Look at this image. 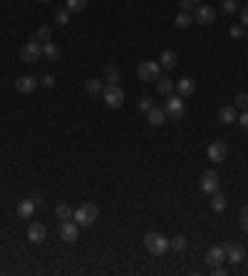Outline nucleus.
I'll return each mask as SVG.
<instances>
[{"label": "nucleus", "instance_id": "nucleus-37", "mask_svg": "<svg viewBox=\"0 0 248 276\" xmlns=\"http://www.w3.org/2000/svg\"><path fill=\"white\" fill-rule=\"evenodd\" d=\"M241 229H243V232H248V207H243V209H241Z\"/></svg>", "mask_w": 248, "mask_h": 276}, {"label": "nucleus", "instance_id": "nucleus-26", "mask_svg": "<svg viewBox=\"0 0 248 276\" xmlns=\"http://www.w3.org/2000/svg\"><path fill=\"white\" fill-rule=\"evenodd\" d=\"M211 209H214V212H223V209H226V197H223V194L214 192V199H211Z\"/></svg>", "mask_w": 248, "mask_h": 276}, {"label": "nucleus", "instance_id": "nucleus-10", "mask_svg": "<svg viewBox=\"0 0 248 276\" xmlns=\"http://www.w3.org/2000/svg\"><path fill=\"white\" fill-rule=\"evenodd\" d=\"M45 237H47V229H45V224H40V221H32L30 226H28V239H30L32 244H42V242H45Z\"/></svg>", "mask_w": 248, "mask_h": 276}, {"label": "nucleus", "instance_id": "nucleus-2", "mask_svg": "<svg viewBox=\"0 0 248 276\" xmlns=\"http://www.w3.org/2000/svg\"><path fill=\"white\" fill-rule=\"evenodd\" d=\"M144 249H147L152 256H161V254H166V249H169V239H164V237L156 234V232H147V234H144Z\"/></svg>", "mask_w": 248, "mask_h": 276}, {"label": "nucleus", "instance_id": "nucleus-28", "mask_svg": "<svg viewBox=\"0 0 248 276\" xmlns=\"http://www.w3.org/2000/svg\"><path fill=\"white\" fill-rule=\"evenodd\" d=\"M70 15H72V13H70L67 8H60V10L55 13V23H57V25H67V23H70Z\"/></svg>", "mask_w": 248, "mask_h": 276}, {"label": "nucleus", "instance_id": "nucleus-14", "mask_svg": "<svg viewBox=\"0 0 248 276\" xmlns=\"http://www.w3.org/2000/svg\"><path fill=\"white\" fill-rule=\"evenodd\" d=\"M174 90L179 92V97H189V95L196 92V82H194L191 77H181V80L174 85Z\"/></svg>", "mask_w": 248, "mask_h": 276}, {"label": "nucleus", "instance_id": "nucleus-11", "mask_svg": "<svg viewBox=\"0 0 248 276\" xmlns=\"http://www.w3.org/2000/svg\"><path fill=\"white\" fill-rule=\"evenodd\" d=\"M40 85V80H35L32 75H23V77H18L15 80V90L23 92V95H30V92H35V87Z\"/></svg>", "mask_w": 248, "mask_h": 276}, {"label": "nucleus", "instance_id": "nucleus-9", "mask_svg": "<svg viewBox=\"0 0 248 276\" xmlns=\"http://www.w3.org/2000/svg\"><path fill=\"white\" fill-rule=\"evenodd\" d=\"M60 237L65 239V242H70V244L77 242V237H80V224H77V221H70V219L62 221L60 224Z\"/></svg>", "mask_w": 248, "mask_h": 276}, {"label": "nucleus", "instance_id": "nucleus-4", "mask_svg": "<svg viewBox=\"0 0 248 276\" xmlns=\"http://www.w3.org/2000/svg\"><path fill=\"white\" fill-rule=\"evenodd\" d=\"M164 112H166V117H171V120L184 117V97H179V95H166Z\"/></svg>", "mask_w": 248, "mask_h": 276}, {"label": "nucleus", "instance_id": "nucleus-24", "mask_svg": "<svg viewBox=\"0 0 248 276\" xmlns=\"http://www.w3.org/2000/svg\"><path fill=\"white\" fill-rule=\"evenodd\" d=\"M55 214H57V219H60V221H67V219H72V214H75V212H72V207H70V204L60 202V204L55 207Z\"/></svg>", "mask_w": 248, "mask_h": 276}, {"label": "nucleus", "instance_id": "nucleus-35", "mask_svg": "<svg viewBox=\"0 0 248 276\" xmlns=\"http://www.w3.org/2000/svg\"><path fill=\"white\" fill-rule=\"evenodd\" d=\"M40 85H42V87H52V85H55V77H52V75H42V77H40Z\"/></svg>", "mask_w": 248, "mask_h": 276}, {"label": "nucleus", "instance_id": "nucleus-18", "mask_svg": "<svg viewBox=\"0 0 248 276\" xmlns=\"http://www.w3.org/2000/svg\"><path fill=\"white\" fill-rule=\"evenodd\" d=\"M85 92L92 95V97L102 95V92H104V80H99V77H90V80H85Z\"/></svg>", "mask_w": 248, "mask_h": 276}, {"label": "nucleus", "instance_id": "nucleus-41", "mask_svg": "<svg viewBox=\"0 0 248 276\" xmlns=\"http://www.w3.org/2000/svg\"><path fill=\"white\" fill-rule=\"evenodd\" d=\"M191 3H194V5H201V3H204V0H191Z\"/></svg>", "mask_w": 248, "mask_h": 276}, {"label": "nucleus", "instance_id": "nucleus-43", "mask_svg": "<svg viewBox=\"0 0 248 276\" xmlns=\"http://www.w3.org/2000/svg\"><path fill=\"white\" fill-rule=\"evenodd\" d=\"M42 3H50V0H42Z\"/></svg>", "mask_w": 248, "mask_h": 276}, {"label": "nucleus", "instance_id": "nucleus-15", "mask_svg": "<svg viewBox=\"0 0 248 276\" xmlns=\"http://www.w3.org/2000/svg\"><path fill=\"white\" fill-rule=\"evenodd\" d=\"M223 249H226V259H228L231 264H241V261H243V246L223 244Z\"/></svg>", "mask_w": 248, "mask_h": 276}, {"label": "nucleus", "instance_id": "nucleus-29", "mask_svg": "<svg viewBox=\"0 0 248 276\" xmlns=\"http://www.w3.org/2000/svg\"><path fill=\"white\" fill-rule=\"evenodd\" d=\"M137 107H139L142 112H149V110L154 107V100H152L149 95H144V97H139V102H137Z\"/></svg>", "mask_w": 248, "mask_h": 276}, {"label": "nucleus", "instance_id": "nucleus-22", "mask_svg": "<svg viewBox=\"0 0 248 276\" xmlns=\"http://www.w3.org/2000/svg\"><path fill=\"white\" fill-rule=\"evenodd\" d=\"M104 80H107V85H117L122 77H119V67L117 65H107L104 67Z\"/></svg>", "mask_w": 248, "mask_h": 276}, {"label": "nucleus", "instance_id": "nucleus-8", "mask_svg": "<svg viewBox=\"0 0 248 276\" xmlns=\"http://www.w3.org/2000/svg\"><path fill=\"white\" fill-rule=\"evenodd\" d=\"M199 187H201V192H204V194H214V192H218V174L214 172V169L204 172V174H201Z\"/></svg>", "mask_w": 248, "mask_h": 276}, {"label": "nucleus", "instance_id": "nucleus-32", "mask_svg": "<svg viewBox=\"0 0 248 276\" xmlns=\"http://www.w3.org/2000/svg\"><path fill=\"white\" fill-rule=\"evenodd\" d=\"M236 110H241V112H246L248 110V95L246 92H241V95H236V105H233Z\"/></svg>", "mask_w": 248, "mask_h": 276}, {"label": "nucleus", "instance_id": "nucleus-16", "mask_svg": "<svg viewBox=\"0 0 248 276\" xmlns=\"http://www.w3.org/2000/svg\"><path fill=\"white\" fill-rule=\"evenodd\" d=\"M147 122L152 124V127H161V124L166 122V112H164V107H152V110L147 112Z\"/></svg>", "mask_w": 248, "mask_h": 276}, {"label": "nucleus", "instance_id": "nucleus-12", "mask_svg": "<svg viewBox=\"0 0 248 276\" xmlns=\"http://www.w3.org/2000/svg\"><path fill=\"white\" fill-rule=\"evenodd\" d=\"M209 159H211V162H223V159H226V157H228V147H226V142H221V140H218V142H214V145H211V147H209Z\"/></svg>", "mask_w": 248, "mask_h": 276}, {"label": "nucleus", "instance_id": "nucleus-31", "mask_svg": "<svg viewBox=\"0 0 248 276\" xmlns=\"http://www.w3.org/2000/svg\"><path fill=\"white\" fill-rule=\"evenodd\" d=\"M169 249H174V251H184L186 249V239L179 234V237H174L171 242H169Z\"/></svg>", "mask_w": 248, "mask_h": 276}, {"label": "nucleus", "instance_id": "nucleus-36", "mask_svg": "<svg viewBox=\"0 0 248 276\" xmlns=\"http://www.w3.org/2000/svg\"><path fill=\"white\" fill-rule=\"evenodd\" d=\"M236 122L241 124V129H246V132H248V110H246V112H241V115H238V120H236Z\"/></svg>", "mask_w": 248, "mask_h": 276}, {"label": "nucleus", "instance_id": "nucleus-6", "mask_svg": "<svg viewBox=\"0 0 248 276\" xmlns=\"http://www.w3.org/2000/svg\"><path fill=\"white\" fill-rule=\"evenodd\" d=\"M102 97H104V105H107V107H122L124 105V90L119 87V85H109V87H104Z\"/></svg>", "mask_w": 248, "mask_h": 276}, {"label": "nucleus", "instance_id": "nucleus-5", "mask_svg": "<svg viewBox=\"0 0 248 276\" xmlns=\"http://www.w3.org/2000/svg\"><path fill=\"white\" fill-rule=\"evenodd\" d=\"M137 75H139V80H144V82H149V80H159V75H161V65L154 60H144L139 67H137Z\"/></svg>", "mask_w": 248, "mask_h": 276}, {"label": "nucleus", "instance_id": "nucleus-30", "mask_svg": "<svg viewBox=\"0 0 248 276\" xmlns=\"http://www.w3.org/2000/svg\"><path fill=\"white\" fill-rule=\"evenodd\" d=\"M221 10L228 13V15L236 13V10H238V0H221Z\"/></svg>", "mask_w": 248, "mask_h": 276}, {"label": "nucleus", "instance_id": "nucleus-39", "mask_svg": "<svg viewBox=\"0 0 248 276\" xmlns=\"http://www.w3.org/2000/svg\"><path fill=\"white\" fill-rule=\"evenodd\" d=\"M241 25H243V28H248V5H243V8H241Z\"/></svg>", "mask_w": 248, "mask_h": 276}, {"label": "nucleus", "instance_id": "nucleus-17", "mask_svg": "<svg viewBox=\"0 0 248 276\" xmlns=\"http://www.w3.org/2000/svg\"><path fill=\"white\" fill-rule=\"evenodd\" d=\"M159 65H161L164 70H174V67L179 65V55H176L174 50H164L161 58H159Z\"/></svg>", "mask_w": 248, "mask_h": 276}, {"label": "nucleus", "instance_id": "nucleus-38", "mask_svg": "<svg viewBox=\"0 0 248 276\" xmlns=\"http://www.w3.org/2000/svg\"><path fill=\"white\" fill-rule=\"evenodd\" d=\"M191 8H196L191 0H179V10H181V13H189Z\"/></svg>", "mask_w": 248, "mask_h": 276}, {"label": "nucleus", "instance_id": "nucleus-27", "mask_svg": "<svg viewBox=\"0 0 248 276\" xmlns=\"http://www.w3.org/2000/svg\"><path fill=\"white\" fill-rule=\"evenodd\" d=\"M87 8V0H67V10L70 13H82Z\"/></svg>", "mask_w": 248, "mask_h": 276}, {"label": "nucleus", "instance_id": "nucleus-23", "mask_svg": "<svg viewBox=\"0 0 248 276\" xmlns=\"http://www.w3.org/2000/svg\"><path fill=\"white\" fill-rule=\"evenodd\" d=\"M156 90L161 92V95H171V92H174V82H171L166 75H164V77L159 75V80H156Z\"/></svg>", "mask_w": 248, "mask_h": 276}, {"label": "nucleus", "instance_id": "nucleus-1", "mask_svg": "<svg viewBox=\"0 0 248 276\" xmlns=\"http://www.w3.org/2000/svg\"><path fill=\"white\" fill-rule=\"evenodd\" d=\"M97 216H99V209H97V204L87 202V204H82L80 209H75L72 219L80 224V229H90L94 221H97Z\"/></svg>", "mask_w": 248, "mask_h": 276}, {"label": "nucleus", "instance_id": "nucleus-33", "mask_svg": "<svg viewBox=\"0 0 248 276\" xmlns=\"http://www.w3.org/2000/svg\"><path fill=\"white\" fill-rule=\"evenodd\" d=\"M50 37H52V28H50V25H42V28L37 30V40H45V42H47Z\"/></svg>", "mask_w": 248, "mask_h": 276}, {"label": "nucleus", "instance_id": "nucleus-40", "mask_svg": "<svg viewBox=\"0 0 248 276\" xmlns=\"http://www.w3.org/2000/svg\"><path fill=\"white\" fill-rule=\"evenodd\" d=\"M214 274H216V276H226V269H223V264H221V266H214Z\"/></svg>", "mask_w": 248, "mask_h": 276}, {"label": "nucleus", "instance_id": "nucleus-42", "mask_svg": "<svg viewBox=\"0 0 248 276\" xmlns=\"http://www.w3.org/2000/svg\"><path fill=\"white\" fill-rule=\"evenodd\" d=\"M246 37H248V28H246Z\"/></svg>", "mask_w": 248, "mask_h": 276}, {"label": "nucleus", "instance_id": "nucleus-7", "mask_svg": "<svg viewBox=\"0 0 248 276\" xmlns=\"http://www.w3.org/2000/svg\"><path fill=\"white\" fill-rule=\"evenodd\" d=\"M20 58H23L25 62H37L40 58H42V42H40V40L25 42L23 50H20Z\"/></svg>", "mask_w": 248, "mask_h": 276}, {"label": "nucleus", "instance_id": "nucleus-13", "mask_svg": "<svg viewBox=\"0 0 248 276\" xmlns=\"http://www.w3.org/2000/svg\"><path fill=\"white\" fill-rule=\"evenodd\" d=\"M223 259H226V249H223V246H211V249L206 251V264H209V266H221Z\"/></svg>", "mask_w": 248, "mask_h": 276}, {"label": "nucleus", "instance_id": "nucleus-19", "mask_svg": "<svg viewBox=\"0 0 248 276\" xmlns=\"http://www.w3.org/2000/svg\"><path fill=\"white\" fill-rule=\"evenodd\" d=\"M218 120H221L223 124L236 122V120H238V110H236V107H231V105H226V107H221V110H218Z\"/></svg>", "mask_w": 248, "mask_h": 276}, {"label": "nucleus", "instance_id": "nucleus-21", "mask_svg": "<svg viewBox=\"0 0 248 276\" xmlns=\"http://www.w3.org/2000/svg\"><path fill=\"white\" fill-rule=\"evenodd\" d=\"M32 212H35V202H32V199H23V202L18 204V216H20V219H30Z\"/></svg>", "mask_w": 248, "mask_h": 276}, {"label": "nucleus", "instance_id": "nucleus-34", "mask_svg": "<svg viewBox=\"0 0 248 276\" xmlns=\"http://www.w3.org/2000/svg\"><path fill=\"white\" fill-rule=\"evenodd\" d=\"M246 35V28L241 25V23H236V25H231V37H236V40H241Z\"/></svg>", "mask_w": 248, "mask_h": 276}, {"label": "nucleus", "instance_id": "nucleus-3", "mask_svg": "<svg viewBox=\"0 0 248 276\" xmlns=\"http://www.w3.org/2000/svg\"><path fill=\"white\" fill-rule=\"evenodd\" d=\"M191 18H194L199 25H214V23H216V10H214L211 5L201 3V5H196V8H194Z\"/></svg>", "mask_w": 248, "mask_h": 276}, {"label": "nucleus", "instance_id": "nucleus-20", "mask_svg": "<svg viewBox=\"0 0 248 276\" xmlns=\"http://www.w3.org/2000/svg\"><path fill=\"white\" fill-rule=\"evenodd\" d=\"M42 55H45L50 62H57L62 58V50L55 45V42H50V40H47V42L42 45Z\"/></svg>", "mask_w": 248, "mask_h": 276}, {"label": "nucleus", "instance_id": "nucleus-25", "mask_svg": "<svg viewBox=\"0 0 248 276\" xmlns=\"http://www.w3.org/2000/svg\"><path fill=\"white\" fill-rule=\"evenodd\" d=\"M194 23V18H191V13H179L176 18H174V28H179V30H184Z\"/></svg>", "mask_w": 248, "mask_h": 276}]
</instances>
